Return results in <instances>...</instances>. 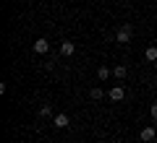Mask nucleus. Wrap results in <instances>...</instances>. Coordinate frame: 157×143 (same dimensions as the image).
I'll use <instances>...</instances> for the list:
<instances>
[{
  "label": "nucleus",
  "instance_id": "obj_12",
  "mask_svg": "<svg viewBox=\"0 0 157 143\" xmlns=\"http://www.w3.org/2000/svg\"><path fill=\"white\" fill-rule=\"evenodd\" d=\"M149 112H152V117H155V120H157V102H155V104H152V109H149Z\"/></svg>",
  "mask_w": 157,
  "mask_h": 143
},
{
  "label": "nucleus",
  "instance_id": "obj_8",
  "mask_svg": "<svg viewBox=\"0 0 157 143\" xmlns=\"http://www.w3.org/2000/svg\"><path fill=\"white\" fill-rule=\"evenodd\" d=\"M97 76H100V81H105V78H110V68L100 65V68H97Z\"/></svg>",
  "mask_w": 157,
  "mask_h": 143
},
{
  "label": "nucleus",
  "instance_id": "obj_7",
  "mask_svg": "<svg viewBox=\"0 0 157 143\" xmlns=\"http://www.w3.org/2000/svg\"><path fill=\"white\" fill-rule=\"evenodd\" d=\"M144 57H147V60H152V63H157V47H147Z\"/></svg>",
  "mask_w": 157,
  "mask_h": 143
},
{
  "label": "nucleus",
  "instance_id": "obj_4",
  "mask_svg": "<svg viewBox=\"0 0 157 143\" xmlns=\"http://www.w3.org/2000/svg\"><path fill=\"white\" fill-rule=\"evenodd\" d=\"M107 96H110L113 102H121V99H123V96H126V91H123V86H113Z\"/></svg>",
  "mask_w": 157,
  "mask_h": 143
},
{
  "label": "nucleus",
  "instance_id": "obj_9",
  "mask_svg": "<svg viewBox=\"0 0 157 143\" xmlns=\"http://www.w3.org/2000/svg\"><path fill=\"white\" fill-rule=\"evenodd\" d=\"M113 73H115V78H118V81H123V78H126V73H128V70H126V65H118V68H115Z\"/></svg>",
  "mask_w": 157,
  "mask_h": 143
},
{
  "label": "nucleus",
  "instance_id": "obj_1",
  "mask_svg": "<svg viewBox=\"0 0 157 143\" xmlns=\"http://www.w3.org/2000/svg\"><path fill=\"white\" fill-rule=\"evenodd\" d=\"M131 37H134V29H131V26H121V29H118V34H115V39L121 44H128Z\"/></svg>",
  "mask_w": 157,
  "mask_h": 143
},
{
  "label": "nucleus",
  "instance_id": "obj_3",
  "mask_svg": "<svg viewBox=\"0 0 157 143\" xmlns=\"http://www.w3.org/2000/svg\"><path fill=\"white\" fill-rule=\"evenodd\" d=\"M47 50H50V42H47V39H37V42H34V52H37V55H45Z\"/></svg>",
  "mask_w": 157,
  "mask_h": 143
},
{
  "label": "nucleus",
  "instance_id": "obj_13",
  "mask_svg": "<svg viewBox=\"0 0 157 143\" xmlns=\"http://www.w3.org/2000/svg\"><path fill=\"white\" fill-rule=\"evenodd\" d=\"M155 70H157V63H155Z\"/></svg>",
  "mask_w": 157,
  "mask_h": 143
},
{
  "label": "nucleus",
  "instance_id": "obj_6",
  "mask_svg": "<svg viewBox=\"0 0 157 143\" xmlns=\"http://www.w3.org/2000/svg\"><path fill=\"white\" fill-rule=\"evenodd\" d=\"M52 122H55V127H60V130H63V127H68V122H71V120H68V115H63V112H60V115H55V120H52Z\"/></svg>",
  "mask_w": 157,
  "mask_h": 143
},
{
  "label": "nucleus",
  "instance_id": "obj_5",
  "mask_svg": "<svg viewBox=\"0 0 157 143\" xmlns=\"http://www.w3.org/2000/svg\"><path fill=\"white\" fill-rule=\"evenodd\" d=\"M73 52H76V44H73V42H63L60 44V55L63 57H71Z\"/></svg>",
  "mask_w": 157,
  "mask_h": 143
},
{
  "label": "nucleus",
  "instance_id": "obj_11",
  "mask_svg": "<svg viewBox=\"0 0 157 143\" xmlns=\"http://www.w3.org/2000/svg\"><path fill=\"white\" fill-rule=\"evenodd\" d=\"M50 112H52V109H50V104H42V109H39V115H42V117H47Z\"/></svg>",
  "mask_w": 157,
  "mask_h": 143
},
{
  "label": "nucleus",
  "instance_id": "obj_2",
  "mask_svg": "<svg viewBox=\"0 0 157 143\" xmlns=\"http://www.w3.org/2000/svg\"><path fill=\"white\" fill-rule=\"evenodd\" d=\"M155 138H157V130H155V127H152V125L141 127V141H144V143H152V141H155Z\"/></svg>",
  "mask_w": 157,
  "mask_h": 143
},
{
  "label": "nucleus",
  "instance_id": "obj_10",
  "mask_svg": "<svg viewBox=\"0 0 157 143\" xmlns=\"http://www.w3.org/2000/svg\"><path fill=\"white\" fill-rule=\"evenodd\" d=\"M89 96H92V99H102V88H92Z\"/></svg>",
  "mask_w": 157,
  "mask_h": 143
}]
</instances>
